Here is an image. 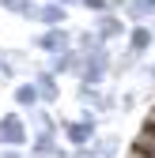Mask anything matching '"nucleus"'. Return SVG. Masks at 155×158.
<instances>
[{
    "instance_id": "obj_14",
    "label": "nucleus",
    "mask_w": 155,
    "mask_h": 158,
    "mask_svg": "<svg viewBox=\"0 0 155 158\" xmlns=\"http://www.w3.org/2000/svg\"><path fill=\"white\" fill-rule=\"evenodd\" d=\"M72 45L80 49V53H95V49H102L106 42H99L95 30H80V34H72Z\"/></svg>"
},
{
    "instance_id": "obj_21",
    "label": "nucleus",
    "mask_w": 155,
    "mask_h": 158,
    "mask_svg": "<svg viewBox=\"0 0 155 158\" xmlns=\"http://www.w3.org/2000/svg\"><path fill=\"white\" fill-rule=\"evenodd\" d=\"M53 4H64V8H72V4H76V0H53Z\"/></svg>"
},
{
    "instance_id": "obj_9",
    "label": "nucleus",
    "mask_w": 155,
    "mask_h": 158,
    "mask_svg": "<svg viewBox=\"0 0 155 158\" xmlns=\"http://www.w3.org/2000/svg\"><path fill=\"white\" fill-rule=\"evenodd\" d=\"M34 87H38L42 106H53L57 98H61V83H57V75H53L49 68H38V72H34Z\"/></svg>"
},
{
    "instance_id": "obj_16",
    "label": "nucleus",
    "mask_w": 155,
    "mask_h": 158,
    "mask_svg": "<svg viewBox=\"0 0 155 158\" xmlns=\"http://www.w3.org/2000/svg\"><path fill=\"white\" fill-rule=\"evenodd\" d=\"M95 151H99V158H113L121 151V143H117V135H95Z\"/></svg>"
},
{
    "instance_id": "obj_13",
    "label": "nucleus",
    "mask_w": 155,
    "mask_h": 158,
    "mask_svg": "<svg viewBox=\"0 0 155 158\" xmlns=\"http://www.w3.org/2000/svg\"><path fill=\"white\" fill-rule=\"evenodd\" d=\"M76 102H80L83 109H95V113H99V102H102V87H87V83H80V90H76Z\"/></svg>"
},
{
    "instance_id": "obj_5",
    "label": "nucleus",
    "mask_w": 155,
    "mask_h": 158,
    "mask_svg": "<svg viewBox=\"0 0 155 158\" xmlns=\"http://www.w3.org/2000/svg\"><path fill=\"white\" fill-rule=\"evenodd\" d=\"M95 34H99V42H117V38H125V30H129V23L121 19V11H99L95 15V27H91Z\"/></svg>"
},
{
    "instance_id": "obj_7",
    "label": "nucleus",
    "mask_w": 155,
    "mask_h": 158,
    "mask_svg": "<svg viewBox=\"0 0 155 158\" xmlns=\"http://www.w3.org/2000/svg\"><path fill=\"white\" fill-rule=\"evenodd\" d=\"M46 68L61 79V75H76L80 72V49H64V53H53V56H46Z\"/></svg>"
},
{
    "instance_id": "obj_6",
    "label": "nucleus",
    "mask_w": 155,
    "mask_h": 158,
    "mask_svg": "<svg viewBox=\"0 0 155 158\" xmlns=\"http://www.w3.org/2000/svg\"><path fill=\"white\" fill-rule=\"evenodd\" d=\"M125 42H129V53H132V56L151 53V49H155V30H151V23H129Z\"/></svg>"
},
{
    "instance_id": "obj_11",
    "label": "nucleus",
    "mask_w": 155,
    "mask_h": 158,
    "mask_svg": "<svg viewBox=\"0 0 155 158\" xmlns=\"http://www.w3.org/2000/svg\"><path fill=\"white\" fill-rule=\"evenodd\" d=\"M11 102H15L19 109H23V113H30V109H38V106H42L34 79H30V83H15V90H11Z\"/></svg>"
},
{
    "instance_id": "obj_1",
    "label": "nucleus",
    "mask_w": 155,
    "mask_h": 158,
    "mask_svg": "<svg viewBox=\"0 0 155 158\" xmlns=\"http://www.w3.org/2000/svg\"><path fill=\"white\" fill-rule=\"evenodd\" d=\"M110 64H113L110 45L95 49V53H80V72H76V79H80V83H87V87H102L106 75H110Z\"/></svg>"
},
{
    "instance_id": "obj_20",
    "label": "nucleus",
    "mask_w": 155,
    "mask_h": 158,
    "mask_svg": "<svg viewBox=\"0 0 155 158\" xmlns=\"http://www.w3.org/2000/svg\"><path fill=\"white\" fill-rule=\"evenodd\" d=\"M0 158H23V151H19V147H4V151H0Z\"/></svg>"
},
{
    "instance_id": "obj_3",
    "label": "nucleus",
    "mask_w": 155,
    "mask_h": 158,
    "mask_svg": "<svg viewBox=\"0 0 155 158\" xmlns=\"http://www.w3.org/2000/svg\"><path fill=\"white\" fill-rule=\"evenodd\" d=\"M30 128L23 121V113H0V147H27Z\"/></svg>"
},
{
    "instance_id": "obj_22",
    "label": "nucleus",
    "mask_w": 155,
    "mask_h": 158,
    "mask_svg": "<svg viewBox=\"0 0 155 158\" xmlns=\"http://www.w3.org/2000/svg\"><path fill=\"white\" fill-rule=\"evenodd\" d=\"M148 75H151V83H155V60H151V68H148Z\"/></svg>"
},
{
    "instance_id": "obj_8",
    "label": "nucleus",
    "mask_w": 155,
    "mask_h": 158,
    "mask_svg": "<svg viewBox=\"0 0 155 158\" xmlns=\"http://www.w3.org/2000/svg\"><path fill=\"white\" fill-rule=\"evenodd\" d=\"M34 23H42V27H68V8L53 4V0H42L38 11H34Z\"/></svg>"
},
{
    "instance_id": "obj_19",
    "label": "nucleus",
    "mask_w": 155,
    "mask_h": 158,
    "mask_svg": "<svg viewBox=\"0 0 155 158\" xmlns=\"http://www.w3.org/2000/svg\"><path fill=\"white\" fill-rule=\"evenodd\" d=\"M68 158H99V151H95V143H87V147H72Z\"/></svg>"
},
{
    "instance_id": "obj_12",
    "label": "nucleus",
    "mask_w": 155,
    "mask_h": 158,
    "mask_svg": "<svg viewBox=\"0 0 155 158\" xmlns=\"http://www.w3.org/2000/svg\"><path fill=\"white\" fill-rule=\"evenodd\" d=\"M57 147V132H34L30 135V158H49Z\"/></svg>"
},
{
    "instance_id": "obj_10",
    "label": "nucleus",
    "mask_w": 155,
    "mask_h": 158,
    "mask_svg": "<svg viewBox=\"0 0 155 158\" xmlns=\"http://www.w3.org/2000/svg\"><path fill=\"white\" fill-rule=\"evenodd\" d=\"M121 19L125 23H155V0H125Z\"/></svg>"
},
{
    "instance_id": "obj_17",
    "label": "nucleus",
    "mask_w": 155,
    "mask_h": 158,
    "mask_svg": "<svg viewBox=\"0 0 155 158\" xmlns=\"http://www.w3.org/2000/svg\"><path fill=\"white\" fill-rule=\"evenodd\" d=\"M30 121H34V128H38V132H57V121H53V113H46L42 106H38V109H30Z\"/></svg>"
},
{
    "instance_id": "obj_23",
    "label": "nucleus",
    "mask_w": 155,
    "mask_h": 158,
    "mask_svg": "<svg viewBox=\"0 0 155 158\" xmlns=\"http://www.w3.org/2000/svg\"><path fill=\"white\" fill-rule=\"evenodd\" d=\"M151 30H155V23H151Z\"/></svg>"
},
{
    "instance_id": "obj_18",
    "label": "nucleus",
    "mask_w": 155,
    "mask_h": 158,
    "mask_svg": "<svg viewBox=\"0 0 155 158\" xmlns=\"http://www.w3.org/2000/svg\"><path fill=\"white\" fill-rule=\"evenodd\" d=\"M76 8H83L91 15H99V11H110V0H76Z\"/></svg>"
},
{
    "instance_id": "obj_4",
    "label": "nucleus",
    "mask_w": 155,
    "mask_h": 158,
    "mask_svg": "<svg viewBox=\"0 0 155 158\" xmlns=\"http://www.w3.org/2000/svg\"><path fill=\"white\" fill-rule=\"evenodd\" d=\"M34 49H42L46 56L64 53V49H72V30L68 27H42L34 34Z\"/></svg>"
},
{
    "instance_id": "obj_2",
    "label": "nucleus",
    "mask_w": 155,
    "mask_h": 158,
    "mask_svg": "<svg viewBox=\"0 0 155 158\" xmlns=\"http://www.w3.org/2000/svg\"><path fill=\"white\" fill-rule=\"evenodd\" d=\"M61 135L68 139V147H87V143H95V135H99V113H95V109H83V117H72V121L61 124Z\"/></svg>"
},
{
    "instance_id": "obj_15",
    "label": "nucleus",
    "mask_w": 155,
    "mask_h": 158,
    "mask_svg": "<svg viewBox=\"0 0 155 158\" xmlns=\"http://www.w3.org/2000/svg\"><path fill=\"white\" fill-rule=\"evenodd\" d=\"M0 8L11 11V15H23V19H34V11H38L34 0H0Z\"/></svg>"
}]
</instances>
